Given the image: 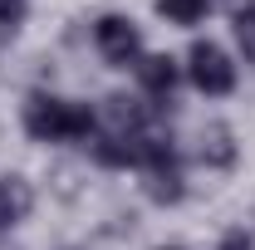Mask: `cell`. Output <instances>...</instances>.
<instances>
[{"instance_id": "obj_1", "label": "cell", "mask_w": 255, "mask_h": 250, "mask_svg": "<svg viewBox=\"0 0 255 250\" xmlns=\"http://www.w3.org/2000/svg\"><path fill=\"white\" fill-rule=\"evenodd\" d=\"M98 113L89 103H69L59 94H30L25 98V132L34 142H84L94 137Z\"/></svg>"}, {"instance_id": "obj_2", "label": "cell", "mask_w": 255, "mask_h": 250, "mask_svg": "<svg viewBox=\"0 0 255 250\" xmlns=\"http://www.w3.org/2000/svg\"><path fill=\"white\" fill-rule=\"evenodd\" d=\"M187 74H191V84L206 98H226L236 89V64H231V54H226L221 44H211V39H196L187 49Z\"/></svg>"}, {"instance_id": "obj_3", "label": "cell", "mask_w": 255, "mask_h": 250, "mask_svg": "<svg viewBox=\"0 0 255 250\" xmlns=\"http://www.w3.org/2000/svg\"><path fill=\"white\" fill-rule=\"evenodd\" d=\"M94 44L98 54L108 64H118V69H137V59H142V34H137V25L128 20V15H103L94 25Z\"/></svg>"}, {"instance_id": "obj_4", "label": "cell", "mask_w": 255, "mask_h": 250, "mask_svg": "<svg viewBox=\"0 0 255 250\" xmlns=\"http://www.w3.org/2000/svg\"><path fill=\"white\" fill-rule=\"evenodd\" d=\"M137 172H142V191H147L152 201H162V206L182 201V162H177V152H172V142L157 147Z\"/></svg>"}, {"instance_id": "obj_5", "label": "cell", "mask_w": 255, "mask_h": 250, "mask_svg": "<svg viewBox=\"0 0 255 250\" xmlns=\"http://www.w3.org/2000/svg\"><path fill=\"white\" fill-rule=\"evenodd\" d=\"M177 79H182V69H177L172 54H142V59H137V84H142V94L157 98V103L172 98Z\"/></svg>"}, {"instance_id": "obj_6", "label": "cell", "mask_w": 255, "mask_h": 250, "mask_svg": "<svg viewBox=\"0 0 255 250\" xmlns=\"http://www.w3.org/2000/svg\"><path fill=\"white\" fill-rule=\"evenodd\" d=\"M25 211H30V182L25 177H0V231L25 221Z\"/></svg>"}, {"instance_id": "obj_7", "label": "cell", "mask_w": 255, "mask_h": 250, "mask_svg": "<svg viewBox=\"0 0 255 250\" xmlns=\"http://www.w3.org/2000/svg\"><path fill=\"white\" fill-rule=\"evenodd\" d=\"M201 162L206 167H231L236 162V142H231V127L226 123L201 127Z\"/></svg>"}, {"instance_id": "obj_8", "label": "cell", "mask_w": 255, "mask_h": 250, "mask_svg": "<svg viewBox=\"0 0 255 250\" xmlns=\"http://www.w3.org/2000/svg\"><path fill=\"white\" fill-rule=\"evenodd\" d=\"M206 5H211V0H157V10L167 20H177V25H196V20L206 15Z\"/></svg>"}, {"instance_id": "obj_9", "label": "cell", "mask_w": 255, "mask_h": 250, "mask_svg": "<svg viewBox=\"0 0 255 250\" xmlns=\"http://www.w3.org/2000/svg\"><path fill=\"white\" fill-rule=\"evenodd\" d=\"M236 44H241V54L255 64V10H241V15H236Z\"/></svg>"}, {"instance_id": "obj_10", "label": "cell", "mask_w": 255, "mask_h": 250, "mask_svg": "<svg viewBox=\"0 0 255 250\" xmlns=\"http://www.w3.org/2000/svg\"><path fill=\"white\" fill-rule=\"evenodd\" d=\"M25 20V0H0V30H15Z\"/></svg>"}, {"instance_id": "obj_11", "label": "cell", "mask_w": 255, "mask_h": 250, "mask_svg": "<svg viewBox=\"0 0 255 250\" xmlns=\"http://www.w3.org/2000/svg\"><path fill=\"white\" fill-rule=\"evenodd\" d=\"M216 250H255V241L246 236V231H226V236H221V246H216Z\"/></svg>"}, {"instance_id": "obj_12", "label": "cell", "mask_w": 255, "mask_h": 250, "mask_svg": "<svg viewBox=\"0 0 255 250\" xmlns=\"http://www.w3.org/2000/svg\"><path fill=\"white\" fill-rule=\"evenodd\" d=\"M162 250H177V246H162Z\"/></svg>"}]
</instances>
